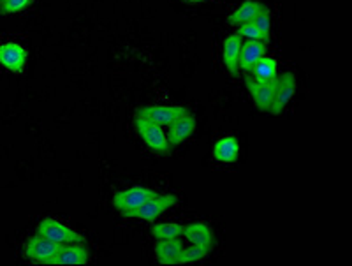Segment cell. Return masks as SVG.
<instances>
[{
	"label": "cell",
	"instance_id": "cell-21",
	"mask_svg": "<svg viewBox=\"0 0 352 266\" xmlns=\"http://www.w3.org/2000/svg\"><path fill=\"white\" fill-rule=\"evenodd\" d=\"M252 23L256 25L257 29H259V32L270 41V29H272V14H270L268 9L263 5V9L257 12V16L254 18Z\"/></svg>",
	"mask_w": 352,
	"mask_h": 266
},
{
	"label": "cell",
	"instance_id": "cell-11",
	"mask_svg": "<svg viewBox=\"0 0 352 266\" xmlns=\"http://www.w3.org/2000/svg\"><path fill=\"white\" fill-rule=\"evenodd\" d=\"M88 249L85 243H67L56 252L53 265H85L88 261Z\"/></svg>",
	"mask_w": 352,
	"mask_h": 266
},
{
	"label": "cell",
	"instance_id": "cell-12",
	"mask_svg": "<svg viewBox=\"0 0 352 266\" xmlns=\"http://www.w3.org/2000/svg\"><path fill=\"white\" fill-rule=\"evenodd\" d=\"M184 236L187 238L192 245L204 247V249L208 250H212L213 243H215L212 228H210L206 222H194V224L184 226Z\"/></svg>",
	"mask_w": 352,
	"mask_h": 266
},
{
	"label": "cell",
	"instance_id": "cell-16",
	"mask_svg": "<svg viewBox=\"0 0 352 266\" xmlns=\"http://www.w3.org/2000/svg\"><path fill=\"white\" fill-rule=\"evenodd\" d=\"M241 45H243V39L238 32L232 34L224 41V64L231 74H238V69H240L238 67V60H240Z\"/></svg>",
	"mask_w": 352,
	"mask_h": 266
},
{
	"label": "cell",
	"instance_id": "cell-13",
	"mask_svg": "<svg viewBox=\"0 0 352 266\" xmlns=\"http://www.w3.org/2000/svg\"><path fill=\"white\" fill-rule=\"evenodd\" d=\"M264 53H266V43H263V41H247V43L241 45L238 67L248 73L259 62V58L264 57Z\"/></svg>",
	"mask_w": 352,
	"mask_h": 266
},
{
	"label": "cell",
	"instance_id": "cell-4",
	"mask_svg": "<svg viewBox=\"0 0 352 266\" xmlns=\"http://www.w3.org/2000/svg\"><path fill=\"white\" fill-rule=\"evenodd\" d=\"M62 245L52 242L48 238L41 236V234H36L27 242L25 245V256L32 261L41 263V265H53V259H55L56 252Z\"/></svg>",
	"mask_w": 352,
	"mask_h": 266
},
{
	"label": "cell",
	"instance_id": "cell-23",
	"mask_svg": "<svg viewBox=\"0 0 352 266\" xmlns=\"http://www.w3.org/2000/svg\"><path fill=\"white\" fill-rule=\"evenodd\" d=\"M32 0H0V12L2 14H14V12L23 11L27 5H30Z\"/></svg>",
	"mask_w": 352,
	"mask_h": 266
},
{
	"label": "cell",
	"instance_id": "cell-14",
	"mask_svg": "<svg viewBox=\"0 0 352 266\" xmlns=\"http://www.w3.org/2000/svg\"><path fill=\"white\" fill-rule=\"evenodd\" d=\"M182 250H184V243L180 242V238L160 240L155 245V256L162 265H178Z\"/></svg>",
	"mask_w": 352,
	"mask_h": 266
},
{
	"label": "cell",
	"instance_id": "cell-22",
	"mask_svg": "<svg viewBox=\"0 0 352 266\" xmlns=\"http://www.w3.org/2000/svg\"><path fill=\"white\" fill-rule=\"evenodd\" d=\"M238 34H240L241 39H247V41H263V43H268V39L259 32L256 25L250 21V23H245L238 27Z\"/></svg>",
	"mask_w": 352,
	"mask_h": 266
},
{
	"label": "cell",
	"instance_id": "cell-15",
	"mask_svg": "<svg viewBox=\"0 0 352 266\" xmlns=\"http://www.w3.org/2000/svg\"><path fill=\"white\" fill-rule=\"evenodd\" d=\"M238 153H240V142L234 136L220 137L213 148V155L217 161L224 162V164H231L236 161Z\"/></svg>",
	"mask_w": 352,
	"mask_h": 266
},
{
	"label": "cell",
	"instance_id": "cell-7",
	"mask_svg": "<svg viewBox=\"0 0 352 266\" xmlns=\"http://www.w3.org/2000/svg\"><path fill=\"white\" fill-rule=\"evenodd\" d=\"M27 62V49L18 43L0 45V65H4L11 73H21Z\"/></svg>",
	"mask_w": 352,
	"mask_h": 266
},
{
	"label": "cell",
	"instance_id": "cell-19",
	"mask_svg": "<svg viewBox=\"0 0 352 266\" xmlns=\"http://www.w3.org/2000/svg\"><path fill=\"white\" fill-rule=\"evenodd\" d=\"M152 234L159 240H171V238H180L184 234V226L176 222H159L152 226Z\"/></svg>",
	"mask_w": 352,
	"mask_h": 266
},
{
	"label": "cell",
	"instance_id": "cell-24",
	"mask_svg": "<svg viewBox=\"0 0 352 266\" xmlns=\"http://www.w3.org/2000/svg\"><path fill=\"white\" fill-rule=\"evenodd\" d=\"M187 2H190V4H197V2H204V0H187Z\"/></svg>",
	"mask_w": 352,
	"mask_h": 266
},
{
	"label": "cell",
	"instance_id": "cell-1",
	"mask_svg": "<svg viewBox=\"0 0 352 266\" xmlns=\"http://www.w3.org/2000/svg\"><path fill=\"white\" fill-rule=\"evenodd\" d=\"M153 194H155V190L150 189V187L134 186L131 187V189L116 192L115 198H113V206H115L124 217H132L144 203L152 198Z\"/></svg>",
	"mask_w": 352,
	"mask_h": 266
},
{
	"label": "cell",
	"instance_id": "cell-20",
	"mask_svg": "<svg viewBox=\"0 0 352 266\" xmlns=\"http://www.w3.org/2000/svg\"><path fill=\"white\" fill-rule=\"evenodd\" d=\"M208 254H210V250L204 249V247H199V245L184 247V250H182V254H180V261H178V265L201 261V259H204Z\"/></svg>",
	"mask_w": 352,
	"mask_h": 266
},
{
	"label": "cell",
	"instance_id": "cell-2",
	"mask_svg": "<svg viewBox=\"0 0 352 266\" xmlns=\"http://www.w3.org/2000/svg\"><path fill=\"white\" fill-rule=\"evenodd\" d=\"M136 131L141 137H143V142L157 153H169L171 152V146H169L168 142V134L164 133L162 129V125L155 124V122L148 120V118L141 117L138 115L136 122Z\"/></svg>",
	"mask_w": 352,
	"mask_h": 266
},
{
	"label": "cell",
	"instance_id": "cell-3",
	"mask_svg": "<svg viewBox=\"0 0 352 266\" xmlns=\"http://www.w3.org/2000/svg\"><path fill=\"white\" fill-rule=\"evenodd\" d=\"M37 234L48 238L52 242L58 243V245H67V243H85V238L69 226L62 224V222L55 221L52 217H46L39 222L37 226Z\"/></svg>",
	"mask_w": 352,
	"mask_h": 266
},
{
	"label": "cell",
	"instance_id": "cell-18",
	"mask_svg": "<svg viewBox=\"0 0 352 266\" xmlns=\"http://www.w3.org/2000/svg\"><path fill=\"white\" fill-rule=\"evenodd\" d=\"M248 73H250V76L257 81L275 80L276 73H278V71H276V60L275 58L266 57V55H264V57L259 58V62H257V64L248 71Z\"/></svg>",
	"mask_w": 352,
	"mask_h": 266
},
{
	"label": "cell",
	"instance_id": "cell-5",
	"mask_svg": "<svg viewBox=\"0 0 352 266\" xmlns=\"http://www.w3.org/2000/svg\"><path fill=\"white\" fill-rule=\"evenodd\" d=\"M245 85H247L248 92L252 93L254 102H256L257 108L261 111H270L273 104V97H275L276 85H278V80L272 81H257L252 76H245Z\"/></svg>",
	"mask_w": 352,
	"mask_h": 266
},
{
	"label": "cell",
	"instance_id": "cell-10",
	"mask_svg": "<svg viewBox=\"0 0 352 266\" xmlns=\"http://www.w3.org/2000/svg\"><path fill=\"white\" fill-rule=\"evenodd\" d=\"M194 129H196V118L192 117V113L185 111L182 117H178L171 125H169V146L173 148V146H178L180 143H184L185 140H188V137L192 136Z\"/></svg>",
	"mask_w": 352,
	"mask_h": 266
},
{
	"label": "cell",
	"instance_id": "cell-6",
	"mask_svg": "<svg viewBox=\"0 0 352 266\" xmlns=\"http://www.w3.org/2000/svg\"><path fill=\"white\" fill-rule=\"evenodd\" d=\"M178 203V198H176L175 194H153L152 198L148 201L144 203L140 210H138L136 214L132 215V217L143 219V221L153 222L159 215H162L168 208L175 206Z\"/></svg>",
	"mask_w": 352,
	"mask_h": 266
},
{
	"label": "cell",
	"instance_id": "cell-17",
	"mask_svg": "<svg viewBox=\"0 0 352 266\" xmlns=\"http://www.w3.org/2000/svg\"><path fill=\"white\" fill-rule=\"evenodd\" d=\"M261 9H263V4L257 2V0H245L243 4H241L236 11H232L231 14H229L228 20L232 27H240V25L254 21V18L257 16V12H259Z\"/></svg>",
	"mask_w": 352,
	"mask_h": 266
},
{
	"label": "cell",
	"instance_id": "cell-8",
	"mask_svg": "<svg viewBox=\"0 0 352 266\" xmlns=\"http://www.w3.org/2000/svg\"><path fill=\"white\" fill-rule=\"evenodd\" d=\"M187 109L184 106H144L138 111V115L148 118L159 125H171L178 117L185 113Z\"/></svg>",
	"mask_w": 352,
	"mask_h": 266
},
{
	"label": "cell",
	"instance_id": "cell-9",
	"mask_svg": "<svg viewBox=\"0 0 352 266\" xmlns=\"http://www.w3.org/2000/svg\"><path fill=\"white\" fill-rule=\"evenodd\" d=\"M296 92V78L292 73H285L284 76L278 80V85H276L275 97H273V104L270 108V113L280 115L284 111L285 106L289 104V101L292 99Z\"/></svg>",
	"mask_w": 352,
	"mask_h": 266
}]
</instances>
